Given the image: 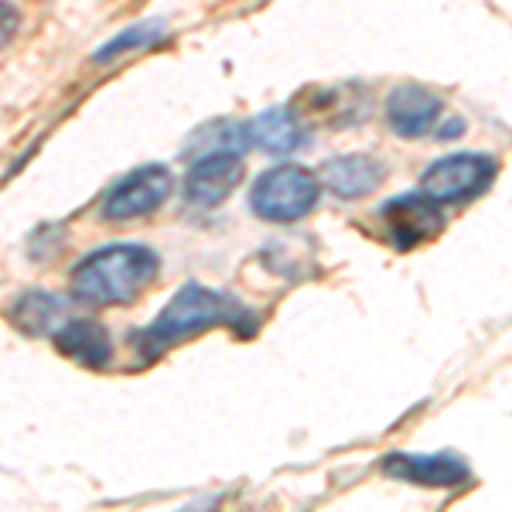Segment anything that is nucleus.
Listing matches in <instances>:
<instances>
[{"label":"nucleus","instance_id":"f257e3e1","mask_svg":"<svg viewBox=\"0 0 512 512\" xmlns=\"http://www.w3.org/2000/svg\"><path fill=\"white\" fill-rule=\"evenodd\" d=\"M161 260L151 246L140 243H113L89 253L72 270V294L93 308H120L137 301L154 284Z\"/></svg>","mask_w":512,"mask_h":512},{"label":"nucleus","instance_id":"f03ea898","mask_svg":"<svg viewBox=\"0 0 512 512\" xmlns=\"http://www.w3.org/2000/svg\"><path fill=\"white\" fill-rule=\"evenodd\" d=\"M243 315H246V308L226 291H212V287H202V284H185L168 304H164L158 321L140 332L137 342L144 345L147 352H161L178 342H188V338H195L202 332H212V328H219V325L239 328Z\"/></svg>","mask_w":512,"mask_h":512},{"label":"nucleus","instance_id":"7ed1b4c3","mask_svg":"<svg viewBox=\"0 0 512 512\" xmlns=\"http://www.w3.org/2000/svg\"><path fill=\"white\" fill-rule=\"evenodd\" d=\"M321 198V178L301 164H277L263 171L250 188L253 216L267 222H297L315 212Z\"/></svg>","mask_w":512,"mask_h":512},{"label":"nucleus","instance_id":"20e7f679","mask_svg":"<svg viewBox=\"0 0 512 512\" xmlns=\"http://www.w3.org/2000/svg\"><path fill=\"white\" fill-rule=\"evenodd\" d=\"M495 164L489 154L465 151V154H448V158L434 161L431 168H424L420 175V192L431 195L437 205L444 202H468V198L482 195L492 185Z\"/></svg>","mask_w":512,"mask_h":512},{"label":"nucleus","instance_id":"39448f33","mask_svg":"<svg viewBox=\"0 0 512 512\" xmlns=\"http://www.w3.org/2000/svg\"><path fill=\"white\" fill-rule=\"evenodd\" d=\"M171 188H175V178H171V171L164 164H144V168L130 171L127 178H120L110 188V195L103 202V216L110 222L144 219L168 202Z\"/></svg>","mask_w":512,"mask_h":512},{"label":"nucleus","instance_id":"423d86ee","mask_svg":"<svg viewBox=\"0 0 512 512\" xmlns=\"http://www.w3.org/2000/svg\"><path fill=\"white\" fill-rule=\"evenodd\" d=\"M383 472L396 482L424 485V489H458L472 478V468L461 454L454 451H434V454H414V451H393L383 458Z\"/></svg>","mask_w":512,"mask_h":512},{"label":"nucleus","instance_id":"0eeeda50","mask_svg":"<svg viewBox=\"0 0 512 512\" xmlns=\"http://www.w3.org/2000/svg\"><path fill=\"white\" fill-rule=\"evenodd\" d=\"M379 219H383L386 236H390L400 250H414V246L427 243V239H434L444 229L441 209H437L434 198L424 192L390 198V202L383 205V212H379Z\"/></svg>","mask_w":512,"mask_h":512},{"label":"nucleus","instance_id":"6e6552de","mask_svg":"<svg viewBox=\"0 0 512 512\" xmlns=\"http://www.w3.org/2000/svg\"><path fill=\"white\" fill-rule=\"evenodd\" d=\"M246 175L243 154L216 151V154H198L195 164L185 175V198L198 209H216L239 188Z\"/></svg>","mask_w":512,"mask_h":512},{"label":"nucleus","instance_id":"1a4fd4ad","mask_svg":"<svg viewBox=\"0 0 512 512\" xmlns=\"http://www.w3.org/2000/svg\"><path fill=\"white\" fill-rule=\"evenodd\" d=\"M444 113V99L434 89L420 86V82H403V86L390 89L386 96V123L396 137H427L437 127Z\"/></svg>","mask_w":512,"mask_h":512},{"label":"nucleus","instance_id":"9d476101","mask_svg":"<svg viewBox=\"0 0 512 512\" xmlns=\"http://www.w3.org/2000/svg\"><path fill=\"white\" fill-rule=\"evenodd\" d=\"M321 188H328L338 198H366L386 181V164L373 154H338L325 161L318 171Z\"/></svg>","mask_w":512,"mask_h":512},{"label":"nucleus","instance_id":"9b49d317","mask_svg":"<svg viewBox=\"0 0 512 512\" xmlns=\"http://www.w3.org/2000/svg\"><path fill=\"white\" fill-rule=\"evenodd\" d=\"M55 345H59L62 355H69V359H76L89 369H103L113 359L110 332L93 318H69L55 335Z\"/></svg>","mask_w":512,"mask_h":512},{"label":"nucleus","instance_id":"f8f14e48","mask_svg":"<svg viewBox=\"0 0 512 512\" xmlns=\"http://www.w3.org/2000/svg\"><path fill=\"white\" fill-rule=\"evenodd\" d=\"M250 137L256 147H263L274 158H284V154H294L304 147V123L294 117L287 106H270V110L256 113L250 120Z\"/></svg>","mask_w":512,"mask_h":512},{"label":"nucleus","instance_id":"ddd939ff","mask_svg":"<svg viewBox=\"0 0 512 512\" xmlns=\"http://www.w3.org/2000/svg\"><path fill=\"white\" fill-rule=\"evenodd\" d=\"M69 304L62 297L48 294V291H28L14 304V321L24 328L28 335H48L55 338L59 328L69 321Z\"/></svg>","mask_w":512,"mask_h":512},{"label":"nucleus","instance_id":"4468645a","mask_svg":"<svg viewBox=\"0 0 512 512\" xmlns=\"http://www.w3.org/2000/svg\"><path fill=\"white\" fill-rule=\"evenodd\" d=\"M246 147H253L250 137V123H236V120H216L205 123L198 134L188 140V158H198V154H216V151H233L243 154Z\"/></svg>","mask_w":512,"mask_h":512},{"label":"nucleus","instance_id":"2eb2a0df","mask_svg":"<svg viewBox=\"0 0 512 512\" xmlns=\"http://www.w3.org/2000/svg\"><path fill=\"white\" fill-rule=\"evenodd\" d=\"M164 41V24L161 21H140L134 28L120 31L117 38H110L103 48L93 55L96 62H113L120 55H130V52H144V48H154Z\"/></svg>","mask_w":512,"mask_h":512},{"label":"nucleus","instance_id":"dca6fc26","mask_svg":"<svg viewBox=\"0 0 512 512\" xmlns=\"http://www.w3.org/2000/svg\"><path fill=\"white\" fill-rule=\"evenodd\" d=\"M18 28H21V11L14 4H7V0H0V45H7Z\"/></svg>","mask_w":512,"mask_h":512}]
</instances>
